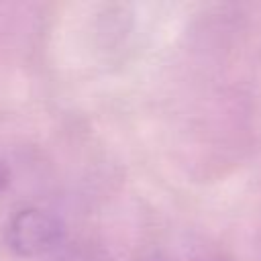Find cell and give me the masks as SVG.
<instances>
[{
    "label": "cell",
    "mask_w": 261,
    "mask_h": 261,
    "mask_svg": "<svg viewBox=\"0 0 261 261\" xmlns=\"http://www.w3.org/2000/svg\"><path fill=\"white\" fill-rule=\"evenodd\" d=\"M8 181H10V169H8L6 161L0 157V192L8 186Z\"/></svg>",
    "instance_id": "obj_2"
},
{
    "label": "cell",
    "mask_w": 261,
    "mask_h": 261,
    "mask_svg": "<svg viewBox=\"0 0 261 261\" xmlns=\"http://www.w3.org/2000/svg\"><path fill=\"white\" fill-rule=\"evenodd\" d=\"M8 247L22 257L43 255L55 249L63 237V226L57 216L41 208H22L14 212L6 224Z\"/></svg>",
    "instance_id": "obj_1"
}]
</instances>
